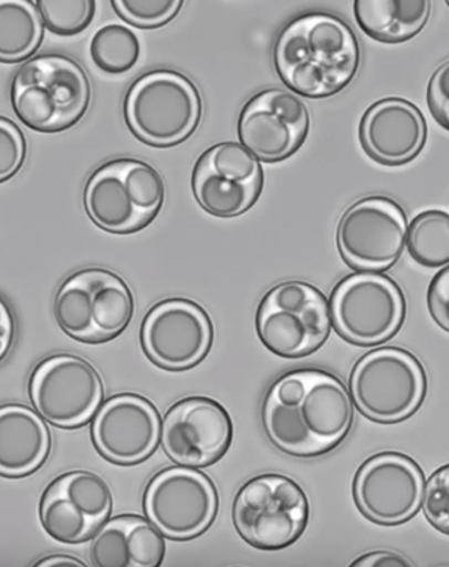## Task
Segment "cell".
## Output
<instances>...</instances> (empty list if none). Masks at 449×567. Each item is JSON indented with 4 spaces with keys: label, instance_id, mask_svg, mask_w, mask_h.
<instances>
[{
    "label": "cell",
    "instance_id": "6da1fadb",
    "mask_svg": "<svg viewBox=\"0 0 449 567\" xmlns=\"http://www.w3.org/2000/svg\"><path fill=\"white\" fill-rule=\"evenodd\" d=\"M354 403L335 374L295 370L279 378L262 404V426L275 449L297 458L331 453L349 435Z\"/></svg>",
    "mask_w": 449,
    "mask_h": 567
},
{
    "label": "cell",
    "instance_id": "7a4b0ae2",
    "mask_svg": "<svg viewBox=\"0 0 449 567\" xmlns=\"http://www.w3.org/2000/svg\"><path fill=\"white\" fill-rule=\"evenodd\" d=\"M273 61L280 80L293 93L324 100L353 82L362 52L357 35L342 18L309 12L280 31Z\"/></svg>",
    "mask_w": 449,
    "mask_h": 567
},
{
    "label": "cell",
    "instance_id": "3957f363",
    "mask_svg": "<svg viewBox=\"0 0 449 567\" xmlns=\"http://www.w3.org/2000/svg\"><path fill=\"white\" fill-rule=\"evenodd\" d=\"M91 101L87 74L65 55L31 58L12 79L13 114L34 132L69 131L86 115Z\"/></svg>",
    "mask_w": 449,
    "mask_h": 567
},
{
    "label": "cell",
    "instance_id": "277c9868",
    "mask_svg": "<svg viewBox=\"0 0 449 567\" xmlns=\"http://www.w3.org/2000/svg\"><path fill=\"white\" fill-rule=\"evenodd\" d=\"M83 199L88 218L101 229L130 235L157 218L166 200V183L145 161L118 158L91 174Z\"/></svg>",
    "mask_w": 449,
    "mask_h": 567
},
{
    "label": "cell",
    "instance_id": "5b68a950",
    "mask_svg": "<svg viewBox=\"0 0 449 567\" xmlns=\"http://www.w3.org/2000/svg\"><path fill=\"white\" fill-rule=\"evenodd\" d=\"M124 118L137 140L170 147L189 140L202 118V100L192 80L173 70L149 71L124 97Z\"/></svg>",
    "mask_w": 449,
    "mask_h": 567
},
{
    "label": "cell",
    "instance_id": "8992f818",
    "mask_svg": "<svg viewBox=\"0 0 449 567\" xmlns=\"http://www.w3.org/2000/svg\"><path fill=\"white\" fill-rule=\"evenodd\" d=\"M428 390L424 365L411 352L397 347L377 348L354 365L349 394L355 409L368 421L393 425L420 409Z\"/></svg>",
    "mask_w": 449,
    "mask_h": 567
},
{
    "label": "cell",
    "instance_id": "52a82bcc",
    "mask_svg": "<svg viewBox=\"0 0 449 567\" xmlns=\"http://www.w3.org/2000/svg\"><path fill=\"white\" fill-rule=\"evenodd\" d=\"M56 323L84 343L113 341L135 316V299L127 284L113 271L84 269L58 289L53 306Z\"/></svg>",
    "mask_w": 449,
    "mask_h": 567
},
{
    "label": "cell",
    "instance_id": "ba28073f",
    "mask_svg": "<svg viewBox=\"0 0 449 567\" xmlns=\"http://www.w3.org/2000/svg\"><path fill=\"white\" fill-rule=\"evenodd\" d=\"M255 324L267 350L282 359H302L326 343L333 326L331 302L315 286L289 280L264 295Z\"/></svg>",
    "mask_w": 449,
    "mask_h": 567
},
{
    "label": "cell",
    "instance_id": "9c48e42d",
    "mask_svg": "<svg viewBox=\"0 0 449 567\" xmlns=\"http://www.w3.org/2000/svg\"><path fill=\"white\" fill-rule=\"evenodd\" d=\"M310 502L291 477L265 473L240 488L233 502V524L240 537L265 551L296 543L309 525Z\"/></svg>",
    "mask_w": 449,
    "mask_h": 567
},
{
    "label": "cell",
    "instance_id": "30bf717a",
    "mask_svg": "<svg viewBox=\"0 0 449 567\" xmlns=\"http://www.w3.org/2000/svg\"><path fill=\"white\" fill-rule=\"evenodd\" d=\"M331 312L341 338L353 346L373 347L399 332L407 303L401 288L389 276L358 271L333 289Z\"/></svg>",
    "mask_w": 449,
    "mask_h": 567
},
{
    "label": "cell",
    "instance_id": "8fae6325",
    "mask_svg": "<svg viewBox=\"0 0 449 567\" xmlns=\"http://www.w3.org/2000/svg\"><path fill=\"white\" fill-rule=\"evenodd\" d=\"M407 231V214L401 205L386 196H368L341 217L337 249L351 269L384 274L401 260Z\"/></svg>",
    "mask_w": 449,
    "mask_h": 567
},
{
    "label": "cell",
    "instance_id": "7c38bea8",
    "mask_svg": "<svg viewBox=\"0 0 449 567\" xmlns=\"http://www.w3.org/2000/svg\"><path fill=\"white\" fill-rule=\"evenodd\" d=\"M29 392L35 412L62 429L87 425L105 399L104 382L95 365L73 354L42 361L31 374Z\"/></svg>",
    "mask_w": 449,
    "mask_h": 567
},
{
    "label": "cell",
    "instance_id": "4fadbf2b",
    "mask_svg": "<svg viewBox=\"0 0 449 567\" xmlns=\"http://www.w3.org/2000/svg\"><path fill=\"white\" fill-rule=\"evenodd\" d=\"M219 493L206 473L167 467L146 486L145 515L168 539L189 542L207 533L219 513Z\"/></svg>",
    "mask_w": 449,
    "mask_h": 567
},
{
    "label": "cell",
    "instance_id": "5bb4252c",
    "mask_svg": "<svg viewBox=\"0 0 449 567\" xmlns=\"http://www.w3.org/2000/svg\"><path fill=\"white\" fill-rule=\"evenodd\" d=\"M264 186L260 161L238 142H221L195 164L192 189L199 207L215 217L242 216L255 205Z\"/></svg>",
    "mask_w": 449,
    "mask_h": 567
},
{
    "label": "cell",
    "instance_id": "9a60e30c",
    "mask_svg": "<svg viewBox=\"0 0 449 567\" xmlns=\"http://www.w3.org/2000/svg\"><path fill=\"white\" fill-rule=\"evenodd\" d=\"M425 473L401 453L373 455L354 480V502L373 524L397 526L419 513L425 498Z\"/></svg>",
    "mask_w": 449,
    "mask_h": 567
},
{
    "label": "cell",
    "instance_id": "2e32d148",
    "mask_svg": "<svg viewBox=\"0 0 449 567\" xmlns=\"http://www.w3.org/2000/svg\"><path fill=\"white\" fill-rule=\"evenodd\" d=\"M142 348L155 365L171 372L202 363L215 342L210 316L197 302L166 299L150 308L140 329Z\"/></svg>",
    "mask_w": 449,
    "mask_h": 567
},
{
    "label": "cell",
    "instance_id": "e0dca14e",
    "mask_svg": "<svg viewBox=\"0 0 449 567\" xmlns=\"http://www.w3.org/2000/svg\"><path fill=\"white\" fill-rule=\"evenodd\" d=\"M108 482L97 473H65L44 489L40 522L49 537L62 544H82L95 537L113 513Z\"/></svg>",
    "mask_w": 449,
    "mask_h": 567
},
{
    "label": "cell",
    "instance_id": "ac0fdd59",
    "mask_svg": "<svg viewBox=\"0 0 449 567\" xmlns=\"http://www.w3.org/2000/svg\"><path fill=\"white\" fill-rule=\"evenodd\" d=\"M309 132V109L280 89L257 93L240 111L239 142L262 163L288 159L304 145Z\"/></svg>",
    "mask_w": 449,
    "mask_h": 567
},
{
    "label": "cell",
    "instance_id": "d6986e66",
    "mask_svg": "<svg viewBox=\"0 0 449 567\" xmlns=\"http://www.w3.org/2000/svg\"><path fill=\"white\" fill-rule=\"evenodd\" d=\"M233 440V422L219 401L189 396L163 421L161 445L179 466L201 468L219 462Z\"/></svg>",
    "mask_w": 449,
    "mask_h": 567
},
{
    "label": "cell",
    "instance_id": "ffe728a7",
    "mask_svg": "<svg viewBox=\"0 0 449 567\" xmlns=\"http://www.w3.org/2000/svg\"><path fill=\"white\" fill-rule=\"evenodd\" d=\"M158 410L144 396L115 395L93 417L91 435L97 453L111 463L132 466L149 458L161 442Z\"/></svg>",
    "mask_w": 449,
    "mask_h": 567
},
{
    "label": "cell",
    "instance_id": "44dd1931",
    "mask_svg": "<svg viewBox=\"0 0 449 567\" xmlns=\"http://www.w3.org/2000/svg\"><path fill=\"white\" fill-rule=\"evenodd\" d=\"M358 137L373 161L386 167H399L411 163L424 151L428 124L413 102L388 97L364 113Z\"/></svg>",
    "mask_w": 449,
    "mask_h": 567
},
{
    "label": "cell",
    "instance_id": "7402d4cb",
    "mask_svg": "<svg viewBox=\"0 0 449 567\" xmlns=\"http://www.w3.org/2000/svg\"><path fill=\"white\" fill-rule=\"evenodd\" d=\"M164 538L149 519L117 516L92 538L88 560L95 567H158L167 551Z\"/></svg>",
    "mask_w": 449,
    "mask_h": 567
},
{
    "label": "cell",
    "instance_id": "603a6c76",
    "mask_svg": "<svg viewBox=\"0 0 449 567\" xmlns=\"http://www.w3.org/2000/svg\"><path fill=\"white\" fill-rule=\"evenodd\" d=\"M51 449V432L39 413L22 405H3L0 410V471L4 477H24L39 471Z\"/></svg>",
    "mask_w": 449,
    "mask_h": 567
},
{
    "label": "cell",
    "instance_id": "cb8c5ba5",
    "mask_svg": "<svg viewBox=\"0 0 449 567\" xmlns=\"http://www.w3.org/2000/svg\"><path fill=\"white\" fill-rule=\"evenodd\" d=\"M432 3L428 0H358L354 3L359 29L376 42L403 43L428 24Z\"/></svg>",
    "mask_w": 449,
    "mask_h": 567
},
{
    "label": "cell",
    "instance_id": "d4e9b609",
    "mask_svg": "<svg viewBox=\"0 0 449 567\" xmlns=\"http://www.w3.org/2000/svg\"><path fill=\"white\" fill-rule=\"evenodd\" d=\"M44 24L30 0L0 2V58L7 64L33 56L43 42Z\"/></svg>",
    "mask_w": 449,
    "mask_h": 567
},
{
    "label": "cell",
    "instance_id": "484cf974",
    "mask_svg": "<svg viewBox=\"0 0 449 567\" xmlns=\"http://www.w3.org/2000/svg\"><path fill=\"white\" fill-rule=\"evenodd\" d=\"M407 251L426 269L449 266V214L439 209L420 213L408 226Z\"/></svg>",
    "mask_w": 449,
    "mask_h": 567
},
{
    "label": "cell",
    "instance_id": "4316f807",
    "mask_svg": "<svg viewBox=\"0 0 449 567\" xmlns=\"http://www.w3.org/2000/svg\"><path fill=\"white\" fill-rule=\"evenodd\" d=\"M140 40L123 24H106L93 34L91 58L93 64L106 74L118 75L135 69L140 58Z\"/></svg>",
    "mask_w": 449,
    "mask_h": 567
},
{
    "label": "cell",
    "instance_id": "83f0119b",
    "mask_svg": "<svg viewBox=\"0 0 449 567\" xmlns=\"http://www.w3.org/2000/svg\"><path fill=\"white\" fill-rule=\"evenodd\" d=\"M44 29L61 38H73L91 25L96 13L93 0H39L35 2Z\"/></svg>",
    "mask_w": 449,
    "mask_h": 567
},
{
    "label": "cell",
    "instance_id": "f1b7e54d",
    "mask_svg": "<svg viewBox=\"0 0 449 567\" xmlns=\"http://www.w3.org/2000/svg\"><path fill=\"white\" fill-rule=\"evenodd\" d=\"M111 7L122 20L139 29H158L180 12L181 0H113Z\"/></svg>",
    "mask_w": 449,
    "mask_h": 567
},
{
    "label": "cell",
    "instance_id": "f546056e",
    "mask_svg": "<svg viewBox=\"0 0 449 567\" xmlns=\"http://www.w3.org/2000/svg\"><path fill=\"white\" fill-rule=\"evenodd\" d=\"M424 512L434 528L449 535V464L435 471L426 482Z\"/></svg>",
    "mask_w": 449,
    "mask_h": 567
},
{
    "label": "cell",
    "instance_id": "4dcf8cb0",
    "mask_svg": "<svg viewBox=\"0 0 449 567\" xmlns=\"http://www.w3.org/2000/svg\"><path fill=\"white\" fill-rule=\"evenodd\" d=\"M27 142L21 128L7 117L0 120V181L15 176L24 164Z\"/></svg>",
    "mask_w": 449,
    "mask_h": 567
},
{
    "label": "cell",
    "instance_id": "1f68e13d",
    "mask_svg": "<svg viewBox=\"0 0 449 567\" xmlns=\"http://www.w3.org/2000/svg\"><path fill=\"white\" fill-rule=\"evenodd\" d=\"M428 105L434 118L449 131V61L443 62L430 78Z\"/></svg>",
    "mask_w": 449,
    "mask_h": 567
},
{
    "label": "cell",
    "instance_id": "d6a6232c",
    "mask_svg": "<svg viewBox=\"0 0 449 567\" xmlns=\"http://www.w3.org/2000/svg\"><path fill=\"white\" fill-rule=\"evenodd\" d=\"M428 308L435 323L449 333V266L439 271L430 282Z\"/></svg>",
    "mask_w": 449,
    "mask_h": 567
},
{
    "label": "cell",
    "instance_id": "836d02e7",
    "mask_svg": "<svg viewBox=\"0 0 449 567\" xmlns=\"http://www.w3.org/2000/svg\"><path fill=\"white\" fill-rule=\"evenodd\" d=\"M351 566L357 567H411L413 564L410 560H407L406 557L398 555V553L394 551H373L367 553V555H363L358 557L357 560H354Z\"/></svg>",
    "mask_w": 449,
    "mask_h": 567
},
{
    "label": "cell",
    "instance_id": "e575fe53",
    "mask_svg": "<svg viewBox=\"0 0 449 567\" xmlns=\"http://www.w3.org/2000/svg\"><path fill=\"white\" fill-rule=\"evenodd\" d=\"M13 334H15V323H13V317L11 308L8 303L0 302V357L4 359L11 350L13 342Z\"/></svg>",
    "mask_w": 449,
    "mask_h": 567
},
{
    "label": "cell",
    "instance_id": "d590c367",
    "mask_svg": "<svg viewBox=\"0 0 449 567\" xmlns=\"http://www.w3.org/2000/svg\"><path fill=\"white\" fill-rule=\"evenodd\" d=\"M60 565H71V566H86L84 561L75 559L73 556L69 555H52L43 557L39 561H35L34 566H60Z\"/></svg>",
    "mask_w": 449,
    "mask_h": 567
},
{
    "label": "cell",
    "instance_id": "8d00e7d4",
    "mask_svg": "<svg viewBox=\"0 0 449 567\" xmlns=\"http://www.w3.org/2000/svg\"><path fill=\"white\" fill-rule=\"evenodd\" d=\"M447 7L449 8V0H447Z\"/></svg>",
    "mask_w": 449,
    "mask_h": 567
}]
</instances>
